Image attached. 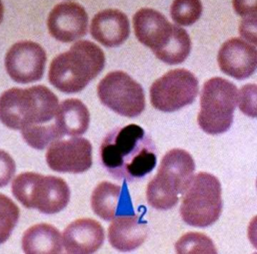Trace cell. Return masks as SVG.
<instances>
[{
  "instance_id": "cell-1",
  "label": "cell",
  "mask_w": 257,
  "mask_h": 254,
  "mask_svg": "<svg viewBox=\"0 0 257 254\" xmlns=\"http://www.w3.org/2000/svg\"><path fill=\"white\" fill-rule=\"evenodd\" d=\"M100 156L109 173L130 181L152 172L157 163L155 145L136 124L109 133L100 146Z\"/></svg>"
},
{
  "instance_id": "cell-2",
  "label": "cell",
  "mask_w": 257,
  "mask_h": 254,
  "mask_svg": "<svg viewBox=\"0 0 257 254\" xmlns=\"http://www.w3.org/2000/svg\"><path fill=\"white\" fill-rule=\"evenodd\" d=\"M57 96L44 85L13 88L0 96V121L11 129L55 124Z\"/></svg>"
},
{
  "instance_id": "cell-3",
  "label": "cell",
  "mask_w": 257,
  "mask_h": 254,
  "mask_svg": "<svg viewBox=\"0 0 257 254\" xmlns=\"http://www.w3.org/2000/svg\"><path fill=\"white\" fill-rule=\"evenodd\" d=\"M105 63L104 53L98 46L90 41H79L53 60L49 81L62 92H80L102 72Z\"/></svg>"
},
{
  "instance_id": "cell-4",
  "label": "cell",
  "mask_w": 257,
  "mask_h": 254,
  "mask_svg": "<svg viewBox=\"0 0 257 254\" xmlns=\"http://www.w3.org/2000/svg\"><path fill=\"white\" fill-rule=\"evenodd\" d=\"M194 170L190 153L178 149L169 151L162 159L157 175L148 185V202L159 210L172 208L187 190Z\"/></svg>"
},
{
  "instance_id": "cell-5",
  "label": "cell",
  "mask_w": 257,
  "mask_h": 254,
  "mask_svg": "<svg viewBox=\"0 0 257 254\" xmlns=\"http://www.w3.org/2000/svg\"><path fill=\"white\" fill-rule=\"evenodd\" d=\"M14 196L29 209L54 214L61 211L70 201V191L60 177L27 172L18 176L12 185Z\"/></svg>"
},
{
  "instance_id": "cell-6",
  "label": "cell",
  "mask_w": 257,
  "mask_h": 254,
  "mask_svg": "<svg viewBox=\"0 0 257 254\" xmlns=\"http://www.w3.org/2000/svg\"><path fill=\"white\" fill-rule=\"evenodd\" d=\"M239 92L232 82L220 77L209 79L200 96L198 123L206 134L219 135L230 128L238 105Z\"/></svg>"
},
{
  "instance_id": "cell-7",
  "label": "cell",
  "mask_w": 257,
  "mask_h": 254,
  "mask_svg": "<svg viewBox=\"0 0 257 254\" xmlns=\"http://www.w3.org/2000/svg\"><path fill=\"white\" fill-rule=\"evenodd\" d=\"M184 195L181 214L189 225L207 227L220 217L223 202L221 184L216 177L207 173L197 174Z\"/></svg>"
},
{
  "instance_id": "cell-8",
  "label": "cell",
  "mask_w": 257,
  "mask_h": 254,
  "mask_svg": "<svg viewBox=\"0 0 257 254\" xmlns=\"http://www.w3.org/2000/svg\"><path fill=\"white\" fill-rule=\"evenodd\" d=\"M97 94L103 104L121 116H138L146 107L143 87L122 71L108 73L100 81Z\"/></svg>"
},
{
  "instance_id": "cell-9",
  "label": "cell",
  "mask_w": 257,
  "mask_h": 254,
  "mask_svg": "<svg viewBox=\"0 0 257 254\" xmlns=\"http://www.w3.org/2000/svg\"><path fill=\"white\" fill-rule=\"evenodd\" d=\"M199 92V81L190 71L170 70L153 82L150 100L154 107L164 112H173L191 104Z\"/></svg>"
},
{
  "instance_id": "cell-10",
  "label": "cell",
  "mask_w": 257,
  "mask_h": 254,
  "mask_svg": "<svg viewBox=\"0 0 257 254\" xmlns=\"http://www.w3.org/2000/svg\"><path fill=\"white\" fill-rule=\"evenodd\" d=\"M46 61V53L39 44L23 41L14 44L8 50L5 67L13 80L25 84L43 78Z\"/></svg>"
},
{
  "instance_id": "cell-11",
  "label": "cell",
  "mask_w": 257,
  "mask_h": 254,
  "mask_svg": "<svg viewBox=\"0 0 257 254\" xmlns=\"http://www.w3.org/2000/svg\"><path fill=\"white\" fill-rule=\"evenodd\" d=\"M46 158L49 167L57 172L84 173L92 165V146L83 138L58 140L50 145Z\"/></svg>"
},
{
  "instance_id": "cell-12",
  "label": "cell",
  "mask_w": 257,
  "mask_h": 254,
  "mask_svg": "<svg viewBox=\"0 0 257 254\" xmlns=\"http://www.w3.org/2000/svg\"><path fill=\"white\" fill-rule=\"evenodd\" d=\"M88 16L81 5L63 2L55 6L47 19L49 33L62 43H71L87 33Z\"/></svg>"
},
{
  "instance_id": "cell-13",
  "label": "cell",
  "mask_w": 257,
  "mask_h": 254,
  "mask_svg": "<svg viewBox=\"0 0 257 254\" xmlns=\"http://www.w3.org/2000/svg\"><path fill=\"white\" fill-rule=\"evenodd\" d=\"M133 22L138 40L152 49L156 56L169 44L176 26L168 22L163 14L150 8L138 11Z\"/></svg>"
},
{
  "instance_id": "cell-14",
  "label": "cell",
  "mask_w": 257,
  "mask_h": 254,
  "mask_svg": "<svg viewBox=\"0 0 257 254\" xmlns=\"http://www.w3.org/2000/svg\"><path fill=\"white\" fill-rule=\"evenodd\" d=\"M217 61L221 72L238 80H243L255 72L256 47L241 38H231L221 46Z\"/></svg>"
},
{
  "instance_id": "cell-15",
  "label": "cell",
  "mask_w": 257,
  "mask_h": 254,
  "mask_svg": "<svg viewBox=\"0 0 257 254\" xmlns=\"http://www.w3.org/2000/svg\"><path fill=\"white\" fill-rule=\"evenodd\" d=\"M91 203L94 213L105 221L135 215L126 180L122 187L108 182L100 183L93 192Z\"/></svg>"
},
{
  "instance_id": "cell-16",
  "label": "cell",
  "mask_w": 257,
  "mask_h": 254,
  "mask_svg": "<svg viewBox=\"0 0 257 254\" xmlns=\"http://www.w3.org/2000/svg\"><path fill=\"white\" fill-rule=\"evenodd\" d=\"M104 230L98 221L91 218L76 220L63 232V242L67 253H93L102 246Z\"/></svg>"
},
{
  "instance_id": "cell-17",
  "label": "cell",
  "mask_w": 257,
  "mask_h": 254,
  "mask_svg": "<svg viewBox=\"0 0 257 254\" xmlns=\"http://www.w3.org/2000/svg\"><path fill=\"white\" fill-rule=\"evenodd\" d=\"M90 33L94 40L105 47L119 46L128 39L131 33L129 20L119 10H103L91 21Z\"/></svg>"
},
{
  "instance_id": "cell-18",
  "label": "cell",
  "mask_w": 257,
  "mask_h": 254,
  "mask_svg": "<svg viewBox=\"0 0 257 254\" xmlns=\"http://www.w3.org/2000/svg\"><path fill=\"white\" fill-rule=\"evenodd\" d=\"M143 215H126L115 218L108 228V240L121 252H130L143 244L148 235L147 221Z\"/></svg>"
},
{
  "instance_id": "cell-19",
  "label": "cell",
  "mask_w": 257,
  "mask_h": 254,
  "mask_svg": "<svg viewBox=\"0 0 257 254\" xmlns=\"http://www.w3.org/2000/svg\"><path fill=\"white\" fill-rule=\"evenodd\" d=\"M90 123V113L83 102L68 99L58 105L55 123L63 137H78L85 134Z\"/></svg>"
},
{
  "instance_id": "cell-20",
  "label": "cell",
  "mask_w": 257,
  "mask_h": 254,
  "mask_svg": "<svg viewBox=\"0 0 257 254\" xmlns=\"http://www.w3.org/2000/svg\"><path fill=\"white\" fill-rule=\"evenodd\" d=\"M22 247L24 252L28 254L61 253L63 252V239L55 227L40 223L25 232Z\"/></svg>"
},
{
  "instance_id": "cell-21",
  "label": "cell",
  "mask_w": 257,
  "mask_h": 254,
  "mask_svg": "<svg viewBox=\"0 0 257 254\" xmlns=\"http://www.w3.org/2000/svg\"><path fill=\"white\" fill-rule=\"evenodd\" d=\"M191 50V41L188 32L176 25L172 39L156 57L165 63L176 65L187 60Z\"/></svg>"
},
{
  "instance_id": "cell-22",
  "label": "cell",
  "mask_w": 257,
  "mask_h": 254,
  "mask_svg": "<svg viewBox=\"0 0 257 254\" xmlns=\"http://www.w3.org/2000/svg\"><path fill=\"white\" fill-rule=\"evenodd\" d=\"M203 6L200 0H174L171 7V16L177 25H194L202 16Z\"/></svg>"
},
{
  "instance_id": "cell-23",
  "label": "cell",
  "mask_w": 257,
  "mask_h": 254,
  "mask_svg": "<svg viewBox=\"0 0 257 254\" xmlns=\"http://www.w3.org/2000/svg\"><path fill=\"white\" fill-rule=\"evenodd\" d=\"M19 207L10 198L0 194V244L7 241L19 222Z\"/></svg>"
},
{
  "instance_id": "cell-24",
  "label": "cell",
  "mask_w": 257,
  "mask_h": 254,
  "mask_svg": "<svg viewBox=\"0 0 257 254\" xmlns=\"http://www.w3.org/2000/svg\"><path fill=\"white\" fill-rule=\"evenodd\" d=\"M177 253H216L214 244L206 235L190 233L179 240L176 245Z\"/></svg>"
},
{
  "instance_id": "cell-25",
  "label": "cell",
  "mask_w": 257,
  "mask_h": 254,
  "mask_svg": "<svg viewBox=\"0 0 257 254\" xmlns=\"http://www.w3.org/2000/svg\"><path fill=\"white\" fill-rule=\"evenodd\" d=\"M16 165L10 154L0 150V188L6 187L13 178Z\"/></svg>"
},
{
  "instance_id": "cell-26",
  "label": "cell",
  "mask_w": 257,
  "mask_h": 254,
  "mask_svg": "<svg viewBox=\"0 0 257 254\" xmlns=\"http://www.w3.org/2000/svg\"><path fill=\"white\" fill-rule=\"evenodd\" d=\"M235 13L244 18L256 17V0H232Z\"/></svg>"
},
{
  "instance_id": "cell-27",
  "label": "cell",
  "mask_w": 257,
  "mask_h": 254,
  "mask_svg": "<svg viewBox=\"0 0 257 254\" xmlns=\"http://www.w3.org/2000/svg\"><path fill=\"white\" fill-rule=\"evenodd\" d=\"M256 17L244 18L240 26L241 36L256 45Z\"/></svg>"
},
{
  "instance_id": "cell-28",
  "label": "cell",
  "mask_w": 257,
  "mask_h": 254,
  "mask_svg": "<svg viewBox=\"0 0 257 254\" xmlns=\"http://www.w3.org/2000/svg\"><path fill=\"white\" fill-rule=\"evenodd\" d=\"M4 17V6L2 0H0V25L3 22Z\"/></svg>"
}]
</instances>
